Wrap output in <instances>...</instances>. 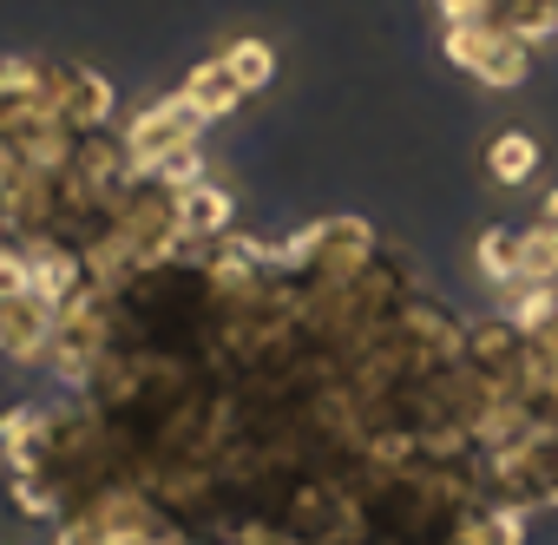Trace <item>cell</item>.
I'll return each instance as SVG.
<instances>
[{
  "instance_id": "6da1fadb",
  "label": "cell",
  "mask_w": 558,
  "mask_h": 545,
  "mask_svg": "<svg viewBox=\"0 0 558 545\" xmlns=\"http://www.w3.org/2000/svg\"><path fill=\"white\" fill-rule=\"evenodd\" d=\"M440 53H447L460 73H473L480 86L512 93V86H525L538 47H525L519 34H499V27H440Z\"/></svg>"
},
{
  "instance_id": "7a4b0ae2",
  "label": "cell",
  "mask_w": 558,
  "mask_h": 545,
  "mask_svg": "<svg viewBox=\"0 0 558 545\" xmlns=\"http://www.w3.org/2000/svg\"><path fill=\"white\" fill-rule=\"evenodd\" d=\"M119 138H125V158H132V171H158L171 152H191V145H204V112L184 99V93H165V99H151L132 125H119Z\"/></svg>"
},
{
  "instance_id": "3957f363",
  "label": "cell",
  "mask_w": 558,
  "mask_h": 545,
  "mask_svg": "<svg viewBox=\"0 0 558 545\" xmlns=\"http://www.w3.org/2000/svg\"><path fill=\"white\" fill-rule=\"evenodd\" d=\"M53 329H60V310L40 303L34 290L14 296V303H0V355L21 362V368H40L53 355Z\"/></svg>"
},
{
  "instance_id": "277c9868",
  "label": "cell",
  "mask_w": 558,
  "mask_h": 545,
  "mask_svg": "<svg viewBox=\"0 0 558 545\" xmlns=\"http://www.w3.org/2000/svg\"><path fill=\"white\" fill-rule=\"evenodd\" d=\"M230 223H236L230 184L197 178V184L178 191V237H184V243H217V237H230Z\"/></svg>"
},
{
  "instance_id": "5b68a950",
  "label": "cell",
  "mask_w": 558,
  "mask_h": 545,
  "mask_svg": "<svg viewBox=\"0 0 558 545\" xmlns=\"http://www.w3.org/2000/svg\"><path fill=\"white\" fill-rule=\"evenodd\" d=\"M40 453H47V401H21L0 414V467L14 473H40Z\"/></svg>"
},
{
  "instance_id": "8992f818",
  "label": "cell",
  "mask_w": 558,
  "mask_h": 545,
  "mask_svg": "<svg viewBox=\"0 0 558 545\" xmlns=\"http://www.w3.org/2000/svg\"><path fill=\"white\" fill-rule=\"evenodd\" d=\"M538 165H545V145L532 138V132H493V145H486V178L493 184H506V191H519V184H532L538 178Z\"/></svg>"
},
{
  "instance_id": "52a82bcc",
  "label": "cell",
  "mask_w": 558,
  "mask_h": 545,
  "mask_svg": "<svg viewBox=\"0 0 558 545\" xmlns=\"http://www.w3.org/2000/svg\"><path fill=\"white\" fill-rule=\"evenodd\" d=\"M197 112H204V125H217V119H230L236 106H243V86L230 80V66L223 60H197L191 73H184V86H178Z\"/></svg>"
},
{
  "instance_id": "ba28073f",
  "label": "cell",
  "mask_w": 558,
  "mask_h": 545,
  "mask_svg": "<svg viewBox=\"0 0 558 545\" xmlns=\"http://www.w3.org/2000/svg\"><path fill=\"white\" fill-rule=\"evenodd\" d=\"M473 269H480V283H486L493 296L512 290V283H519V230H512V223H486L480 243H473Z\"/></svg>"
},
{
  "instance_id": "9c48e42d",
  "label": "cell",
  "mask_w": 558,
  "mask_h": 545,
  "mask_svg": "<svg viewBox=\"0 0 558 545\" xmlns=\"http://www.w3.org/2000/svg\"><path fill=\"white\" fill-rule=\"evenodd\" d=\"M519 283H558V217H532L519 230Z\"/></svg>"
},
{
  "instance_id": "30bf717a",
  "label": "cell",
  "mask_w": 558,
  "mask_h": 545,
  "mask_svg": "<svg viewBox=\"0 0 558 545\" xmlns=\"http://www.w3.org/2000/svg\"><path fill=\"white\" fill-rule=\"evenodd\" d=\"M217 60L230 66V80L243 86V99H250V93H263V86L276 80V47H269V40H256V34H243V40H230V47H223Z\"/></svg>"
},
{
  "instance_id": "8fae6325",
  "label": "cell",
  "mask_w": 558,
  "mask_h": 545,
  "mask_svg": "<svg viewBox=\"0 0 558 545\" xmlns=\"http://www.w3.org/2000/svg\"><path fill=\"white\" fill-rule=\"evenodd\" d=\"M525 532H532V512H512V506H480L466 519L473 545H525Z\"/></svg>"
},
{
  "instance_id": "7c38bea8",
  "label": "cell",
  "mask_w": 558,
  "mask_h": 545,
  "mask_svg": "<svg viewBox=\"0 0 558 545\" xmlns=\"http://www.w3.org/2000/svg\"><path fill=\"white\" fill-rule=\"evenodd\" d=\"M27 296V250L21 243H0V303Z\"/></svg>"
},
{
  "instance_id": "4fadbf2b",
  "label": "cell",
  "mask_w": 558,
  "mask_h": 545,
  "mask_svg": "<svg viewBox=\"0 0 558 545\" xmlns=\"http://www.w3.org/2000/svg\"><path fill=\"white\" fill-rule=\"evenodd\" d=\"M440 27H486L493 21V0H434Z\"/></svg>"
},
{
  "instance_id": "5bb4252c",
  "label": "cell",
  "mask_w": 558,
  "mask_h": 545,
  "mask_svg": "<svg viewBox=\"0 0 558 545\" xmlns=\"http://www.w3.org/2000/svg\"><path fill=\"white\" fill-rule=\"evenodd\" d=\"M551 512H558V473H551Z\"/></svg>"
}]
</instances>
